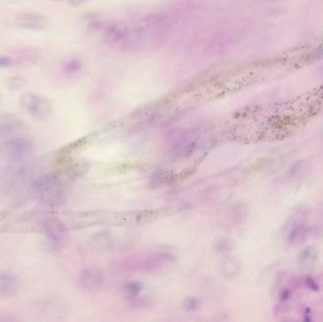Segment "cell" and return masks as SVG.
<instances>
[{
  "label": "cell",
  "instance_id": "cell-6",
  "mask_svg": "<svg viewBox=\"0 0 323 322\" xmlns=\"http://www.w3.org/2000/svg\"><path fill=\"white\" fill-rule=\"evenodd\" d=\"M6 151L10 157L20 160L29 156L32 149V141L26 136H14L6 142Z\"/></svg>",
  "mask_w": 323,
  "mask_h": 322
},
{
  "label": "cell",
  "instance_id": "cell-15",
  "mask_svg": "<svg viewBox=\"0 0 323 322\" xmlns=\"http://www.w3.org/2000/svg\"><path fill=\"white\" fill-rule=\"evenodd\" d=\"M222 272L227 276H233L237 272V264L233 258H226L221 264Z\"/></svg>",
  "mask_w": 323,
  "mask_h": 322
},
{
  "label": "cell",
  "instance_id": "cell-13",
  "mask_svg": "<svg viewBox=\"0 0 323 322\" xmlns=\"http://www.w3.org/2000/svg\"><path fill=\"white\" fill-rule=\"evenodd\" d=\"M26 83L27 80L25 77L21 75H14L7 80L6 86L10 90H20L25 87Z\"/></svg>",
  "mask_w": 323,
  "mask_h": 322
},
{
  "label": "cell",
  "instance_id": "cell-3",
  "mask_svg": "<svg viewBox=\"0 0 323 322\" xmlns=\"http://www.w3.org/2000/svg\"><path fill=\"white\" fill-rule=\"evenodd\" d=\"M19 104L28 114L38 120H46L53 113V106L49 99L32 92L23 94L20 97Z\"/></svg>",
  "mask_w": 323,
  "mask_h": 322
},
{
  "label": "cell",
  "instance_id": "cell-9",
  "mask_svg": "<svg viewBox=\"0 0 323 322\" xmlns=\"http://www.w3.org/2000/svg\"><path fill=\"white\" fill-rule=\"evenodd\" d=\"M21 288V280L16 274L10 271L0 272V296L12 297L16 295Z\"/></svg>",
  "mask_w": 323,
  "mask_h": 322
},
{
  "label": "cell",
  "instance_id": "cell-17",
  "mask_svg": "<svg viewBox=\"0 0 323 322\" xmlns=\"http://www.w3.org/2000/svg\"><path fill=\"white\" fill-rule=\"evenodd\" d=\"M16 64L15 59L10 55H0V68H8Z\"/></svg>",
  "mask_w": 323,
  "mask_h": 322
},
{
  "label": "cell",
  "instance_id": "cell-7",
  "mask_svg": "<svg viewBox=\"0 0 323 322\" xmlns=\"http://www.w3.org/2000/svg\"><path fill=\"white\" fill-rule=\"evenodd\" d=\"M16 26L28 31H44L48 26V20L45 16L35 13L27 12L19 15L16 19Z\"/></svg>",
  "mask_w": 323,
  "mask_h": 322
},
{
  "label": "cell",
  "instance_id": "cell-18",
  "mask_svg": "<svg viewBox=\"0 0 323 322\" xmlns=\"http://www.w3.org/2000/svg\"><path fill=\"white\" fill-rule=\"evenodd\" d=\"M86 0H67V2L71 5V6H74V7H78V6H81L82 5Z\"/></svg>",
  "mask_w": 323,
  "mask_h": 322
},
{
  "label": "cell",
  "instance_id": "cell-1",
  "mask_svg": "<svg viewBox=\"0 0 323 322\" xmlns=\"http://www.w3.org/2000/svg\"><path fill=\"white\" fill-rule=\"evenodd\" d=\"M170 32L168 19L162 14H152L129 25L126 52L154 49L162 47Z\"/></svg>",
  "mask_w": 323,
  "mask_h": 322
},
{
  "label": "cell",
  "instance_id": "cell-5",
  "mask_svg": "<svg viewBox=\"0 0 323 322\" xmlns=\"http://www.w3.org/2000/svg\"><path fill=\"white\" fill-rule=\"evenodd\" d=\"M129 33V24L124 22H114L104 29L102 42L111 48L124 51Z\"/></svg>",
  "mask_w": 323,
  "mask_h": 322
},
{
  "label": "cell",
  "instance_id": "cell-2",
  "mask_svg": "<svg viewBox=\"0 0 323 322\" xmlns=\"http://www.w3.org/2000/svg\"><path fill=\"white\" fill-rule=\"evenodd\" d=\"M34 193L39 201L48 207H58L64 201V190L60 182L52 177H45L36 181Z\"/></svg>",
  "mask_w": 323,
  "mask_h": 322
},
{
  "label": "cell",
  "instance_id": "cell-11",
  "mask_svg": "<svg viewBox=\"0 0 323 322\" xmlns=\"http://www.w3.org/2000/svg\"><path fill=\"white\" fill-rule=\"evenodd\" d=\"M41 54L34 48H21L16 51L15 59L16 64L20 65H31L38 63L40 60Z\"/></svg>",
  "mask_w": 323,
  "mask_h": 322
},
{
  "label": "cell",
  "instance_id": "cell-4",
  "mask_svg": "<svg viewBox=\"0 0 323 322\" xmlns=\"http://www.w3.org/2000/svg\"><path fill=\"white\" fill-rule=\"evenodd\" d=\"M43 231L47 236L48 244L52 249H59L67 239L68 229L65 222L60 218L47 217L42 224Z\"/></svg>",
  "mask_w": 323,
  "mask_h": 322
},
{
  "label": "cell",
  "instance_id": "cell-19",
  "mask_svg": "<svg viewBox=\"0 0 323 322\" xmlns=\"http://www.w3.org/2000/svg\"><path fill=\"white\" fill-rule=\"evenodd\" d=\"M1 98H2V93H1V91H0V100H1Z\"/></svg>",
  "mask_w": 323,
  "mask_h": 322
},
{
  "label": "cell",
  "instance_id": "cell-8",
  "mask_svg": "<svg viewBox=\"0 0 323 322\" xmlns=\"http://www.w3.org/2000/svg\"><path fill=\"white\" fill-rule=\"evenodd\" d=\"M104 277L100 270L96 269H84L79 277V285L84 291L97 292L103 285Z\"/></svg>",
  "mask_w": 323,
  "mask_h": 322
},
{
  "label": "cell",
  "instance_id": "cell-16",
  "mask_svg": "<svg viewBox=\"0 0 323 322\" xmlns=\"http://www.w3.org/2000/svg\"><path fill=\"white\" fill-rule=\"evenodd\" d=\"M200 306V302L197 298L190 297L184 300L183 302V308L187 311H196Z\"/></svg>",
  "mask_w": 323,
  "mask_h": 322
},
{
  "label": "cell",
  "instance_id": "cell-14",
  "mask_svg": "<svg viewBox=\"0 0 323 322\" xmlns=\"http://www.w3.org/2000/svg\"><path fill=\"white\" fill-rule=\"evenodd\" d=\"M143 286L139 282H129L126 284L124 292L129 299H135L142 292Z\"/></svg>",
  "mask_w": 323,
  "mask_h": 322
},
{
  "label": "cell",
  "instance_id": "cell-10",
  "mask_svg": "<svg viewBox=\"0 0 323 322\" xmlns=\"http://www.w3.org/2000/svg\"><path fill=\"white\" fill-rule=\"evenodd\" d=\"M24 123L16 115L3 113L0 115V134H12L22 129Z\"/></svg>",
  "mask_w": 323,
  "mask_h": 322
},
{
  "label": "cell",
  "instance_id": "cell-12",
  "mask_svg": "<svg viewBox=\"0 0 323 322\" xmlns=\"http://www.w3.org/2000/svg\"><path fill=\"white\" fill-rule=\"evenodd\" d=\"M83 69V62L78 57L68 59L63 66V70L67 75H77Z\"/></svg>",
  "mask_w": 323,
  "mask_h": 322
}]
</instances>
